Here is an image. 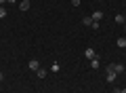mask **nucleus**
<instances>
[{
  "mask_svg": "<svg viewBox=\"0 0 126 93\" xmlns=\"http://www.w3.org/2000/svg\"><path fill=\"white\" fill-rule=\"evenodd\" d=\"M118 47H126V36H124V38H118Z\"/></svg>",
  "mask_w": 126,
  "mask_h": 93,
  "instance_id": "11",
  "label": "nucleus"
},
{
  "mask_svg": "<svg viewBox=\"0 0 126 93\" xmlns=\"http://www.w3.org/2000/svg\"><path fill=\"white\" fill-rule=\"evenodd\" d=\"M124 21H126V15H124Z\"/></svg>",
  "mask_w": 126,
  "mask_h": 93,
  "instance_id": "20",
  "label": "nucleus"
},
{
  "mask_svg": "<svg viewBox=\"0 0 126 93\" xmlns=\"http://www.w3.org/2000/svg\"><path fill=\"white\" fill-rule=\"evenodd\" d=\"M6 2H9V4H15V0H6Z\"/></svg>",
  "mask_w": 126,
  "mask_h": 93,
  "instance_id": "16",
  "label": "nucleus"
},
{
  "mask_svg": "<svg viewBox=\"0 0 126 93\" xmlns=\"http://www.w3.org/2000/svg\"><path fill=\"white\" fill-rule=\"evenodd\" d=\"M38 68H40V62H38V59H30V70H34V72H36Z\"/></svg>",
  "mask_w": 126,
  "mask_h": 93,
  "instance_id": "3",
  "label": "nucleus"
},
{
  "mask_svg": "<svg viewBox=\"0 0 126 93\" xmlns=\"http://www.w3.org/2000/svg\"><path fill=\"white\" fill-rule=\"evenodd\" d=\"M111 68H113L116 74H124V66H122V63H111Z\"/></svg>",
  "mask_w": 126,
  "mask_h": 93,
  "instance_id": "2",
  "label": "nucleus"
},
{
  "mask_svg": "<svg viewBox=\"0 0 126 93\" xmlns=\"http://www.w3.org/2000/svg\"><path fill=\"white\" fill-rule=\"evenodd\" d=\"M113 93H120V89H116V91H113Z\"/></svg>",
  "mask_w": 126,
  "mask_h": 93,
  "instance_id": "19",
  "label": "nucleus"
},
{
  "mask_svg": "<svg viewBox=\"0 0 126 93\" xmlns=\"http://www.w3.org/2000/svg\"><path fill=\"white\" fill-rule=\"evenodd\" d=\"M2 17H6V9H4V6H0V19H2Z\"/></svg>",
  "mask_w": 126,
  "mask_h": 93,
  "instance_id": "12",
  "label": "nucleus"
},
{
  "mask_svg": "<svg viewBox=\"0 0 126 93\" xmlns=\"http://www.w3.org/2000/svg\"><path fill=\"white\" fill-rule=\"evenodd\" d=\"M80 2H82V0H72V4H74V6H80Z\"/></svg>",
  "mask_w": 126,
  "mask_h": 93,
  "instance_id": "14",
  "label": "nucleus"
},
{
  "mask_svg": "<svg viewBox=\"0 0 126 93\" xmlns=\"http://www.w3.org/2000/svg\"><path fill=\"white\" fill-rule=\"evenodd\" d=\"M84 55H86V59H88V62H90V59H94V57H97V53H94V49H93V47H88V49L84 51Z\"/></svg>",
  "mask_w": 126,
  "mask_h": 93,
  "instance_id": "1",
  "label": "nucleus"
},
{
  "mask_svg": "<svg viewBox=\"0 0 126 93\" xmlns=\"http://www.w3.org/2000/svg\"><path fill=\"white\" fill-rule=\"evenodd\" d=\"M50 70H53V72H59V63H57V62H55V63H53V66H50Z\"/></svg>",
  "mask_w": 126,
  "mask_h": 93,
  "instance_id": "13",
  "label": "nucleus"
},
{
  "mask_svg": "<svg viewBox=\"0 0 126 93\" xmlns=\"http://www.w3.org/2000/svg\"><path fill=\"white\" fill-rule=\"evenodd\" d=\"M2 78H4V72H0V80H2Z\"/></svg>",
  "mask_w": 126,
  "mask_h": 93,
  "instance_id": "15",
  "label": "nucleus"
},
{
  "mask_svg": "<svg viewBox=\"0 0 126 93\" xmlns=\"http://www.w3.org/2000/svg\"><path fill=\"white\" fill-rule=\"evenodd\" d=\"M30 2H32V0H23L21 4H19V9H21V11H27V9H30Z\"/></svg>",
  "mask_w": 126,
  "mask_h": 93,
  "instance_id": "6",
  "label": "nucleus"
},
{
  "mask_svg": "<svg viewBox=\"0 0 126 93\" xmlns=\"http://www.w3.org/2000/svg\"><path fill=\"white\" fill-rule=\"evenodd\" d=\"M82 23H84V26H93V17H84V19H82Z\"/></svg>",
  "mask_w": 126,
  "mask_h": 93,
  "instance_id": "9",
  "label": "nucleus"
},
{
  "mask_svg": "<svg viewBox=\"0 0 126 93\" xmlns=\"http://www.w3.org/2000/svg\"><path fill=\"white\" fill-rule=\"evenodd\" d=\"M4 2H6V0H0V6H2V4H4Z\"/></svg>",
  "mask_w": 126,
  "mask_h": 93,
  "instance_id": "18",
  "label": "nucleus"
},
{
  "mask_svg": "<svg viewBox=\"0 0 126 93\" xmlns=\"http://www.w3.org/2000/svg\"><path fill=\"white\" fill-rule=\"evenodd\" d=\"M120 93H126V87H124V89H120Z\"/></svg>",
  "mask_w": 126,
  "mask_h": 93,
  "instance_id": "17",
  "label": "nucleus"
},
{
  "mask_svg": "<svg viewBox=\"0 0 126 93\" xmlns=\"http://www.w3.org/2000/svg\"><path fill=\"white\" fill-rule=\"evenodd\" d=\"M90 17H93V21H101V19H103V13H101V11H94Z\"/></svg>",
  "mask_w": 126,
  "mask_h": 93,
  "instance_id": "4",
  "label": "nucleus"
},
{
  "mask_svg": "<svg viewBox=\"0 0 126 93\" xmlns=\"http://www.w3.org/2000/svg\"><path fill=\"white\" fill-rule=\"evenodd\" d=\"M116 21L120 23V26H124V23H126V21H124V15H116Z\"/></svg>",
  "mask_w": 126,
  "mask_h": 93,
  "instance_id": "10",
  "label": "nucleus"
},
{
  "mask_svg": "<svg viewBox=\"0 0 126 93\" xmlns=\"http://www.w3.org/2000/svg\"><path fill=\"white\" fill-rule=\"evenodd\" d=\"M116 76H118V74H113V72H107V78H105V80H107V83H113V80H116Z\"/></svg>",
  "mask_w": 126,
  "mask_h": 93,
  "instance_id": "8",
  "label": "nucleus"
},
{
  "mask_svg": "<svg viewBox=\"0 0 126 93\" xmlns=\"http://www.w3.org/2000/svg\"><path fill=\"white\" fill-rule=\"evenodd\" d=\"M36 74H38V78H44V76H46V70H44V68H38Z\"/></svg>",
  "mask_w": 126,
  "mask_h": 93,
  "instance_id": "7",
  "label": "nucleus"
},
{
  "mask_svg": "<svg viewBox=\"0 0 126 93\" xmlns=\"http://www.w3.org/2000/svg\"><path fill=\"white\" fill-rule=\"evenodd\" d=\"M90 68H93V70H99V57L90 59Z\"/></svg>",
  "mask_w": 126,
  "mask_h": 93,
  "instance_id": "5",
  "label": "nucleus"
}]
</instances>
